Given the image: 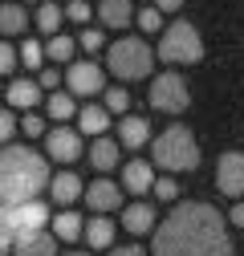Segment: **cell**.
Segmentation results:
<instances>
[{
	"instance_id": "1",
	"label": "cell",
	"mask_w": 244,
	"mask_h": 256,
	"mask_svg": "<svg viewBox=\"0 0 244 256\" xmlns=\"http://www.w3.org/2000/svg\"><path fill=\"white\" fill-rule=\"evenodd\" d=\"M150 256H232L228 220L200 200L175 204L150 236Z\"/></svg>"
},
{
	"instance_id": "2",
	"label": "cell",
	"mask_w": 244,
	"mask_h": 256,
	"mask_svg": "<svg viewBox=\"0 0 244 256\" xmlns=\"http://www.w3.org/2000/svg\"><path fill=\"white\" fill-rule=\"evenodd\" d=\"M49 158L33 146H0V204H28L49 191Z\"/></svg>"
},
{
	"instance_id": "3",
	"label": "cell",
	"mask_w": 244,
	"mask_h": 256,
	"mask_svg": "<svg viewBox=\"0 0 244 256\" xmlns=\"http://www.w3.org/2000/svg\"><path fill=\"white\" fill-rule=\"evenodd\" d=\"M150 158H155V167H163L171 175L196 171L200 167V142H196V134L183 122H175V126H167L159 138H150Z\"/></svg>"
},
{
	"instance_id": "4",
	"label": "cell",
	"mask_w": 244,
	"mask_h": 256,
	"mask_svg": "<svg viewBox=\"0 0 244 256\" xmlns=\"http://www.w3.org/2000/svg\"><path fill=\"white\" fill-rule=\"evenodd\" d=\"M150 66H155V53L142 37H118L106 49V70L118 82H142V78H150Z\"/></svg>"
},
{
	"instance_id": "5",
	"label": "cell",
	"mask_w": 244,
	"mask_h": 256,
	"mask_svg": "<svg viewBox=\"0 0 244 256\" xmlns=\"http://www.w3.org/2000/svg\"><path fill=\"white\" fill-rule=\"evenodd\" d=\"M159 57L167 66H196L204 57V41H200V28L192 20H175L163 28V41H159Z\"/></svg>"
},
{
	"instance_id": "6",
	"label": "cell",
	"mask_w": 244,
	"mask_h": 256,
	"mask_svg": "<svg viewBox=\"0 0 244 256\" xmlns=\"http://www.w3.org/2000/svg\"><path fill=\"white\" fill-rule=\"evenodd\" d=\"M146 102H150V110H159V114H183V110L192 106V94H188V82H183V74L163 70L155 82H150Z\"/></svg>"
},
{
	"instance_id": "7",
	"label": "cell",
	"mask_w": 244,
	"mask_h": 256,
	"mask_svg": "<svg viewBox=\"0 0 244 256\" xmlns=\"http://www.w3.org/2000/svg\"><path fill=\"white\" fill-rule=\"evenodd\" d=\"M49 208L41 204V200H28V204H12L8 212H4V232H12V236H24V232H41V228H49Z\"/></svg>"
},
{
	"instance_id": "8",
	"label": "cell",
	"mask_w": 244,
	"mask_h": 256,
	"mask_svg": "<svg viewBox=\"0 0 244 256\" xmlns=\"http://www.w3.org/2000/svg\"><path fill=\"white\" fill-rule=\"evenodd\" d=\"M66 86L74 98H98V94L106 90V78L98 70V61H74V66L66 70Z\"/></svg>"
},
{
	"instance_id": "9",
	"label": "cell",
	"mask_w": 244,
	"mask_h": 256,
	"mask_svg": "<svg viewBox=\"0 0 244 256\" xmlns=\"http://www.w3.org/2000/svg\"><path fill=\"white\" fill-rule=\"evenodd\" d=\"M216 191L228 196V200H240L244 196V150L220 154V163H216Z\"/></svg>"
},
{
	"instance_id": "10",
	"label": "cell",
	"mask_w": 244,
	"mask_h": 256,
	"mask_svg": "<svg viewBox=\"0 0 244 256\" xmlns=\"http://www.w3.org/2000/svg\"><path fill=\"white\" fill-rule=\"evenodd\" d=\"M45 150L53 163L70 167L74 158H82V130H70V126H53V130L45 134Z\"/></svg>"
},
{
	"instance_id": "11",
	"label": "cell",
	"mask_w": 244,
	"mask_h": 256,
	"mask_svg": "<svg viewBox=\"0 0 244 256\" xmlns=\"http://www.w3.org/2000/svg\"><path fill=\"white\" fill-rule=\"evenodd\" d=\"M86 208L94 212V216H110V212H118L122 208V187L118 183H110V179H94L86 187Z\"/></svg>"
},
{
	"instance_id": "12",
	"label": "cell",
	"mask_w": 244,
	"mask_h": 256,
	"mask_svg": "<svg viewBox=\"0 0 244 256\" xmlns=\"http://www.w3.org/2000/svg\"><path fill=\"white\" fill-rule=\"evenodd\" d=\"M122 228H126L130 236H155V208L150 204H142V200H134V204H126L122 208Z\"/></svg>"
},
{
	"instance_id": "13",
	"label": "cell",
	"mask_w": 244,
	"mask_h": 256,
	"mask_svg": "<svg viewBox=\"0 0 244 256\" xmlns=\"http://www.w3.org/2000/svg\"><path fill=\"white\" fill-rule=\"evenodd\" d=\"M86 196V183L74 175V171H57L53 179H49V200L57 204V208H70V204H78Z\"/></svg>"
},
{
	"instance_id": "14",
	"label": "cell",
	"mask_w": 244,
	"mask_h": 256,
	"mask_svg": "<svg viewBox=\"0 0 244 256\" xmlns=\"http://www.w3.org/2000/svg\"><path fill=\"white\" fill-rule=\"evenodd\" d=\"M4 98H8L12 110H24V114H28V110H37V102L45 98V90L37 86V78H16V82L4 90Z\"/></svg>"
},
{
	"instance_id": "15",
	"label": "cell",
	"mask_w": 244,
	"mask_h": 256,
	"mask_svg": "<svg viewBox=\"0 0 244 256\" xmlns=\"http://www.w3.org/2000/svg\"><path fill=\"white\" fill-rule=\"evenodd\" d=\"M12 256H57V236H53L49 228H41V232H24V236H16Z\"/></svg>"
},
{
	"instance_id": "16",
	"label": "cell",
	"mask_w": 244,
	"mask_h": 256,
	"mask_svg": "<svg viewBox=\"0 0 244 256\" xmlns=\"http://www.w3.org/2000/svg\"><path fill=\"white\" fill-rule=\"evenodd\" d=\"M150 187H155V167L142 163V158H130V163L122 167V191H130V196H146Z\"/></svg>"
},
{
	"instance_id": "17",
	"label": "cell",
	"mask_w": 244,
	"mask_h": 256,
	"mask_svg": "<svg viewBox=\"0 0 244 256\" xmlns=\"http://www.w3.org/2000/svg\"><path fill=\"white\" fill-rule=\"evenodd\" d=\"M150 142V122L146 118H138V114H126L118 122V146H130V150H138V146H146Z\"/></svg>"
},
{
	"instance_id": "18",
	"label": "cell",
	"mask_w": 244,
	"mask_h": 256,
	"mask_svg": "<svg viewBox=\"0 0 244 256\" xmlns=\"http://www.w3.org/2000/svg\"><path fill=\"white\" fill-rule=\"evenodd\" d=\"M49 232H53L57 240L74 244V240H82V236H86V220H82L78 212H70V208H61V212L49 220Z\"/></svg>"
},
{
	"instance_id": "19",
	"label": "cell",
	"mask_w": 244,
	"mask_h": 256,
	"mask_svg": "<svg viewBox=\"0 0 244 256\" xmlns=\"http://www.w3.org/2000/svg\"><path fill=\"white\" fill-rule=\"evenodd\" d=\"M78 130H82V134L102 138V134L110 130V110H106V106H98V102H86V106L78 110Z\"/></svg>"
},
{
	"instance_id": "20",
	"label": "cell",
	"mask_w": 244,
	"mask_h": 256,
	"mask_svg": "<svg viewBox=\"0 0 244 256\" xmlns=\"http://www.w3.org/2000/svg\"><path fill=\"white\" fill-rule=\"evenodd\" d=\"M118 154H122V146H118V138H94V146H90V167H94L98 175H106V171H114L118 167Z\"/></svg>"
},
{
	"instance_id": "21",
	"label": "cell",
	"mask_w": 244,
	"mask_h": 256,
	"mask_svg": "<svg viewBox=\"0 0 244 256\" xmlns=\"http://www.w3.org/2000/svg\"><path fill=\"white\" fill-rule=\"evenodd\" d=\"M98 20L106 28H126L134 20V4L130 0H98Z\"/></svg>"
},
{
	"instance_id": "22",
	"label": "cell",
	"mask_w": 244,
	"mask_h": 256,
	"mask_svg": "<svg viewBox=\"0 0 244 256\" xmlns=\"http://www.w3.org/2000/svg\"><path fill=\"white\" fill-rule=\"evenodd\" d=\"M24 28H28V12H24V4H16V0L0 4V37H20Z\"/></svg>"
},
{
	"instance_id": "23",
	"label": "cell",
	"mask_w": 244,
	"mask_h": 256,
	"mask_svg": "<svg viewBox=\"0 0 244 256\" xmlns=\"http://www.w3.org/2000/svg\"><path fill=\"white\" fill-rule=\"evenodd\" d=\"M45 114H49L53 122H61V126H66L70 118H78V102H74V94H70V90H53L49 98H45Z\"/></svg>"
},
{
	"instance_id": "24",
	"label": "cell",
	"mask_w": 244,
	"mask_h": 256,
	"mask_svg": "<svg viewBox=\"0 0 244 256\" xmlns=\"http://www.w3.org/2000/svg\"><path fill=\"white\" fill-rule=\"evenodd\" d=\"M114 232H118L114 220H106V216L86 220V244L94 248V252H98V248H110V244H114Z\"/></svg>"
},
{
	"instance_id": "25",
	"label": "cell",
	"mask_w": 244,
	"mask_h": 256,
	"mask_svg": "<svg viewBox=\"0 0 244 256\" xmlns=\"http://www.w3.org/2000/svg\"><path fill=\"white\" fill-rule=\"evenodd\" d=\"M37 28H41V33L45 37H57L61 33V24H66V8H61V4H37Z\"/></svg>"
},
{
	"instance_id": "26",
	"label": "cell",
	"mask_w": 244,
	"mask_h": 256,
	"mask_svg": "<svg viewBox=\"0 0 244 256\" xmlns=\"http://www.w3.org/2000/svg\"><path fill=\"white\" fill-rule=\"evenodd\" d=\"M74 49H78V41H74V37L57 33V37H49V41H45V61H53V66H66V61L74 57Z\"/></svg>"
},
{
	"instance_id": "27",
	"label": "cell",
	"mask_w": 244,
	"mask_h": 256,
	"mask_svg": "<svg viewBox=\"0 0 244 256\" xmlns=\"http://www.w3.org/2000/svg\"><path fill=\"white\" fill-rule=\"evenodd\" d=\"M102 106H106L110 114H122V118H126V110H130V94L122 90V86H114V90H102Z\"/></svg>"
},
{
	"instance_id": "28",
	"label": "cell",
	"mask_w": 244,
	"mask_h": 256,
	"mask_svg": "<svg viewBox=\"0 0 244 256\" xmlns=\"http://www.w3.org/2000/svg\"><path fill=\"white\" fill-rule=\"evenodd\" d=\"M20 66L41 74V70H45V45H37V41H24V45H20Z\"/></svg>"
},
{
	"instance_id": "29",
	"label": "cell",
	"mask_w": 244,
	"mask_h": 256,
	"mask_svg": "<svg viewBox=\"0 0 244 256\" xmlns=\"http://www.w3.org/2000/svg\"><path fill=\"white\" fill-rule=\"evenodd\" d=\"M66 20H74V24H86L90 16H94V8H90V0H66Z\"/></svg>"
},
{
	"instance_id": "30",
	"label": "cell",
	"mask_w": 244,
	"mask_h": 256,
	"mask_svg": "<svg viewBox=\"0 0 244 256\" xmlns=\"http://www.w3.org/2000/svg\"><path fill=\"white\" fill-rule=\"evenodd\" d=\"M20 134H28V138H45L49 130H45V118L37 114V110H28L24 118H20Z\"/></svg>"
},
{
	"instance_id": "31",
	"label": "cell",
	"mask_w": 244,
	"mask_h": 256,
	"mask_svg": "<svg viewBox=\"0 0 244 256\" xmlns=\"http://www.w3.org/2000/svg\"><path fill=\"white\" fill-rule=\"evenodd\" d=\"M134 20H138V28H142V33H159V28H163V12H159L155 4H150V8H142V12H134Z\"/></svg>"
},
{
	"instance_id": "32",
	"label": "cell",
	"mask_w": 244,
	"mask_h": 256,
	"mask_svg": "<svg viewBox=\"0 0 244 256\" xmlns=\"http://www.w3.org/2000/svg\"><path fill=\"white\" fill-rule=\"evenodd\" d=\"M20 66V49H12L8 41H0V78H8Z\"/></svg>"
},
{
	"instance_id": "33",
	"label": "cell",
	"mask_w": 244,
	"mask_h": 256,
	"mask_svg": "<svg viewBox=\"0 0 244 256\" xmlns=\"http://www.w3.org/2000/svg\"><path fill=\"white\" fill-rule=\"evenodd\" d=\"M155 200H163V204H171V200H179V183L171 179V175H163V179H155Z\"/></svg>"
},
{
	"instance_id": "34",
	"label": "cell",
	"mask_w": 244,
	"mask_h": 256,
	"mask_svg": "<svg viewBox=\"0 0 244 256\" xmlns=\"http://www.w3.org/2000/svg\"><path fill=\"white\" fill-rule=\"evenodd\" d=\"M16 130H20V122H16V114H12V110H0V146H8Z\"/></svg>"
},
{
	"instance_id": "35",
	"label": "cell",
	"mask_w": 244,
	"mask_h": 256,
	"mask_svg": "<svg viewBox=\"0 0 244 256\" xmlns=\"http://www.w3.org/2000/svg\"><path fill=\"white\" fill-rule=\"evenodd\" d=\"M78 45H82L86 53H98V49L106 45V37H102V28H82V37H78Z\"/></svg>"
},
{
	"instance_id": "36",
	"label": "cell",
	"mask_w": 244,
	"mask_h": 256,
	"mask_svg": "<svg viewBox=\"0 0 244 256\" xmlns=\"http://www.w3.org/2000/svg\"><path fill=\"white\" fill-rule=\"evenodd\" d=\"M37 86H41V90H49V94H53V90H57V86H61V74H57V70H41V74H37Z\"/></svg>"
},
{
	"instance_id": "37",
	"label": "cell",
	"mask_w": 244,
	"mask_h": 256,
	"mask_svg": "<svg viewBox=\"0 0 244 256\" xmlns=\"http://www.w3.org/2000/svg\"><path fill=\"white\" fill-rule=\"evenodd\" d=\"M110 256H150V252H142L138 244H122V248H110Z\"/></svg>"
},
{
	"instance_id": "38",
	"label": "cell",
	"mask_w": 244,
	"mask_h": 256,
	"mask_svg": "<svg viewBox=\"0 0 244 256\" xmlns=\"http://www.w3.org/2000/svg\"><path fill=\"white\" fill-rule=\"evenodd\" d=\"M228 224H232V228H244V200H240V204L228 212Z\"/></svg>"
},
{
	"instance_id": "39",
	"label": "cell",
	"mask_w": 244,
	"mask_h": 256,
	"mask_svg": "<svg viewBox=\"0 0 244 256\" xmlns=\"http://www.w3.org/2000/svg\"><path fill=\"white\" fill-rule=\"evenodd\" d=\"M155 8H159V12H179L183 0H155Z\"/></svg>"
},
{
	"instance_id": "40",
	"label": "cell",
	"mask_w": 244,
	"mask_h": 256,
	"mask_svg": "<svg viewBox=\"0 0 244 256\" xmlns=\"http://www.w3.org/2000/svg\"><path fill=\"white\" fill-rule=\"evenodd\" d=\"M4 212H8V204H0V228H4Z\"/></svg>"
},
{
	"instance_id": "41",
	"label": "cell",
	"mask_w": 244,
	"mask_h": 256,
	"mask_svg": "<svg viewBox=\"0 0 244 256\" xmlns=\"http://www.w3.org/2000/svg\"><path fill=\"white\" fill-rule=\"evenodd\" d=\"M66 256H90V252H66Z\"/></svg>"
},
{
	"instance_id": "42",
	"label": "cell",
	"mask_w": 244,
	"mask_h": 256,
	"mask_svg": "<svg viewBox=\"0 0 244 256\" xmlns=\"http://www.w3.org/2000/svg\"><path fill=\"white\" fill-rule=\"evenodd\" d=\"M16 4H37V0H16Z\"/></svg>"
}]
</instances>
